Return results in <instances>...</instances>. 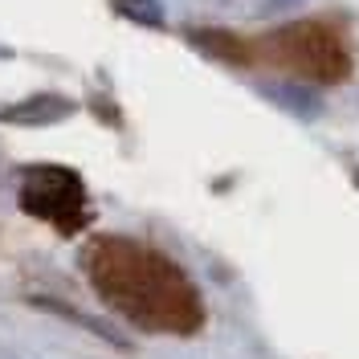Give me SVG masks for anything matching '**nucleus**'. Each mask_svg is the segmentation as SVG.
Listing matches in <instances>:
<instances>
[{
  "instance_id": "1",
  "label": "nucleus",
  "mask_w": 359,
  "mask_h": 359,
  "mask_svg": "<svg viewBox=\"0 0 359 359\" xmlns=\"http://www.w3.org/2000/svg\"><path fill=\"white\" fill-rule=\"evenodd\" d=\"M94 290L135 327L156 335H192L204 323L196 286L163 253L131 237H98L86 253Z\"/></svg>"
},
{
  "instance_id": "2",
  "label": "nucleus",
  "mask_w": 359,
  "mask_h": 359,
  "mask_svg": "<svg viewBox=\"0 0 359 359\" xmlns=\"http://www.w3.org/2000/svg\"><path fill=\"white\" fill-rule=\"evenodd\" d=\"M266 53L278 66L294 69L302 78H314V82H339V78H347V66H351L339 33L318 21H302L282 33H269Z\"/></svg>"
},
{
  "instance_id": "3",
  "label": "nucleus",
  "mask_w": 359,
  "mask_h": 359,
  "mask_svg": "<svg viewBox=\"0 0 359 359\" xmlns=\"http://www.w3.org/2000/svg\"><path fill=\"white\" fill-rule=\"evenodd\" d=\"M21 204L25 212L57 224L62 233H78L86 224V188L69 168L37 163L21 176Z\"/></svg>"
},
{
  "instance_id": "4",
  "label": "nucleus",
  "mask_w": 359,
  "mask_h": 359,
  "mask_svg": "<svg viewBox=\"0 0 359 359\" xmlns=\"http://www.w3.org/2000/svg\"><path fill=\"white\" fill-rule=\"evenodd\" d=\"M74 111L66 98H29V102H21V107H8V111H0V118L4 123H57V118H66V114Z\"/></svg>"
},
{
  "instance_id": "5",
  "label": "nucleus",
  "mask_w": 359,
  "mask_h": 359,
  "mask_svg": "<svg viewBox=\"0 0 359 359\" xmlns=\"http://www.w3.org/2000/svg\"><path fill=\"white\" fill-rule=\"evenodd\" d=\"M118 8L135 17V21H147V25H159V4L156 0H118Z\"/></svg>"
}]
</instances>
